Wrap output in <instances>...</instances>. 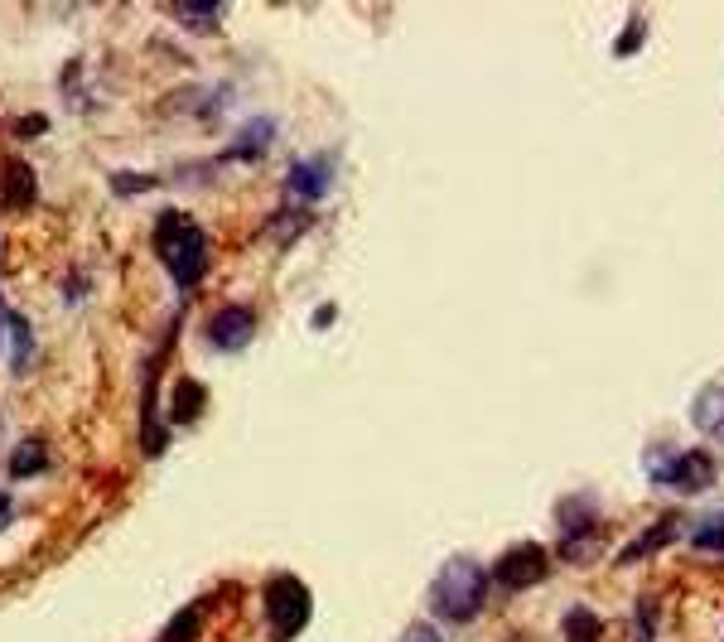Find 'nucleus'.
<instances>
[{"label": "nucleus", "instance_id": "a211bd4d", "mask_svg": "<svg viewBox=\"0 0 724 642\" xmlns=\"http://www.w3.org/2000/svg\"><path fill=\"white\" fill-rule=\"evenodd\" d=\"M150 184H155V179H145V174H116L112 179V189L116 194H126V198L136 194V189H150Z\"/></svg>", "mask_w": 724, "mask_h": 642}, {"label": "nucleus", "instance_id": "423d86ee", "mask_svg": "<svg viewBox=\"0 0 724 642\" xmlns=\"http://www.w3.org/2000/svg\"><path fill=\"white\" fill-rule=\"evenodd\" d=\"M334 155H309L300 165H290L285 174V194L295 198V203H319V198L329 194V184H334Z\"/></svg>", "mask_w": 724, "mask_h": 642}, {"label": "nucleus", "instance_id": "0eeeda50", "mask_svg": "<svg viewBox=\"0 0 724 642\" xmlns=\"http://www.w3.org/2000/svg\"><path fill=\"white\" fill-rule=\"evenodd\" d=\"M203 334H208V343H213L218 353H237V348H247L251 334H256V314H251L247 305H227L208 319Z\"/></svg>", "mask_w": 724, "mask_h": 642}, {"label": "nucleus", "instance_id": "aec40b11", "mask_svg": "<svg viewBox=\"0 0 724 642\" xmlns=\"http://www.w3.org/2000/svg\"><path fill=\"white\" fill-rule=\"evenodd\" d=\"M401 642H445V638H440V633H435L430 623H411V628L401 633Z\"/></svg>", "mask_w": 724, "mask_h": 642}, {"label": "nucleus", "instance_id": "6e6552de", "mask_svg": "<svg viewBox=\"0 0 724 642\" xmlns=\"http://www.w3.org/2000/svg\"><path fill=\"white\" fill-rule=\"evenodd\" d=\"M271 140H276V121L271 116H251L247 126L232 136V145L223 150V160H261L271 150Z\"/></svg>", "mask_w": 724, "mask_h": 642}, {"label": "nucleus", "instance_id": "5701e85b", "mask_svg": "<svg viewBox=\"0 0 724 642\" xmlns=\"http://www.w3.org/2000/svg\"><path fill=\"white\" fill-rule=\"evenodd\" d=\"M5 324H10V305L0 300V348H5Z\"/></svg>", "mask_w": 724, "mask_h": 642}, {"label": "nucleus", "instance_id": "9d476101", "mask_svg": "<svg viewBox=\"0 0 724 642\" xmlns=\"http://www.w3.org/2000/svg\"><path fill=\"white\" fill-rule=\"evenodd\" d=\"M5 353H10V367L15 372H29L34 367V334H29V319L10 309V324H5Z\"/></svg>", "mask_w": 724, "mask_h": 642}, {"label": "nucleus", "instance_id": "f3484780", "mask_svg": "<svg viewBox=\"0 0 724 642\" xmlns=\"http://www.w3.org/2000/svg\"><path fill=\"white\" fill-rule=\"evenodd\" d=\"M194 628H198V609H184V614H179V623H174V628L165 633V642H184L189 633H194Z\"/></svg>", "mask_w": 724, "mask_h": 642}, {"label": "nucleus", "instance_id": "f8f14e48", "mask_svg": "<svg viewBox=\"0 0 724 642\" xmlns=\"http://www.w3.org/2000/svg\"><path fill=\"white\" fill-rule=\"evenodd\" d=\"M676 527H681V522H676V517H662V522H657V527H647L638 536V546H628V551H623V565H628V560H642V556H652V551H657V546H667L671 536H676Z\"/></svg>", "mask_w": 724, "mask_h": 642}, {"label": "nucleus", "instance_id": "1a4fd4ad", "mask_svg": "<svg viewBox=\"0 0 724 642\" xmlns=\"http://www.w3.org/2000/svg\"><path fill=\"white\" fill-rule=\"evenodd\" d=\"M0 203H5V208H29V203H34V169H29L25 160H10V165H5Z\"/></svg>", "mask_w": 724, "mask_h": 642}, {"label": "nucleus", "instance_id": "dca6fc26", "mask_svg": "<svg viewBox=\"0 0 724 642\" xmlns=\"http://www.w3.org/2000/svg\"><path fill=\"white\" fill-rule=\"evenodd\" d=\"M696 546L700 551H724V522L720 517H710L705 527H696Z\"/></svg>", "mask_w": 724, "mask_h": 642}, {"label": "nucleus", "instance_id": "4be33fe9", "mask_svg": "<svg viewBox=\"0 0 724 642\" xmlns=\"http://www.w3.org/2000/svg\"><path fill=\"white\" fill-rule=\"evenodd\" d=\"M10 512H15V507H10V493H0V527L10 522Z\"/></svg>", "mask_w": 724, "mask_h": 642}, {"label": "nucleus", "instance_id": "20e7f679", "mask_svg": "<svg viewBox=\"0 0 724 642\" xmlns=\"http://www.w3.org/2000/svg\"><path fill=\"white\" fill-rule=\"evenodd\" d=\"M314 614V599L295 575H271L266 580V618H271V633L276 642H290Z\"/></svg>", "mask_w": 724, "mask_h": 642}, {"label": "nucleus", "instance_id": "ddd939ff", "mask_svg": "<svg viewBox=\"0 0 724 642\" xmlns=\"http://www.w3.org/2000/svg\"><path fill=\"white\" fill-rule=\"evenodd\" d=\"M44 459H49V449L39 445V435H29V440H20V445H15V454H10V474H15V478H34L39 469H44Z\"/></svg>", "mask_w": 724, "mask_h": 642}, {"label": "nucleus", "instance_id": "4468645a", "mask_svg": "<svg viewBox=\"0 0 724 642\" xmlns=\"http://www.w3.org/2000/svg\"><path fill=\"white\" fill-rule=\"evenodd\" d=\"M203 401H208V391H203V382H179V391H174V425H189V420L203 411Z\"/></svg>", "mask_w": 724, "mask_h": 642}, {"label": "nucleus", "instance_id": "9b49d317", "mask_svg": "<svg viewBox=\"0 0 724 642\" xmlns=\"http://www.w3.org/2000/svg\"><path fill=\"white\" fill-rule=\"evenodd\" d=\"M691 420L700 430H724V387H705L691 401Z\"/></svg>", "mask_w": 724, "mask_h": 642}, {"label": "nucleus", "instance_id": "2eb2a0df", "mask_svg": "<svg viewBox=\"0 0 724 642\" xmlns=\"http://www.w3.org/2000/svg\"><path fill=\"white\" fill-rule=\"evenodd\" d=\"M599 638H604V623L589 609H570L565 614V642H599Z\"/></svg>", "mask_w": 724, "mask_h": 642}, {"label": "nucleus", "instance_id": "f257e3e1", "mask_svg": "<svg viewBox=\"0 0 724 642\" xmlns=\"http://www.w3.org/2000/svg\"><path fill=\"white\" fill-rule=\"evenodd\" d=\"M488 570L474 556H449L430 580V614L449 623H474L488 604Z\"/></svg>", "mask_w": 724, "mask_h": 642}, {"label": "nucleus", "instance_id": "7ed1b4c3", "mask_svg": "<svg viewBox=\"0 0 724 642\" xmlns=\"http://www.w3.org/2000/svg\"><path fill=\"white\" fill-rule=\"evenodd\" d=\"M647 478H652V483H667L676 493H705V488L720 478V469H715V454H710V449H681V454L662 449V454H652Z\"/></svg>", "mask_w": 724, "mask_h": 642}, {"label": "nucleus", "instance_id": "6ab92c4d", "mask_svg": "<svg viewBox=\"0 0 724 642\" xmlns=\"http://www.w3.org/2000/svg\"><path fill=\"white\" fill-rule=\"evenodd\" d=\"M642 44V20H633V25L623 29V44H613V54H633Z\"/></svg>", "mask_w": 724, "mask_h": 642}, {"label": "nucleus", "instance_id": "39448f33", "mask_svg": "<svg viewBox=\"0 0 724 642\" xmlns=\"http://www.w3.org/2000/svg\"><path fill=\"white\" fill-rule=\"evenodd\" d=\"M546 570H551V556H546V546H536V541H522V546H512L507 556L493 565V580L502 589H531L536 580H546Z\"/></svg>", "mask_w": 724, "mask_h": 642}, {"label": "nucleus", "instance_id": "412c9836", "mask_svg": "<svg viewBox=\"0 0 724 642\" xmlns=\"http://www.w3.org/2000/svg\"><path fill=\"white\" fill-rule=\"evenodd\" d=\"M39 131H49V121H44V116H34V121H20V136H39Z\"/></svg>", "mask_w": 724, "mask_h": 642}, {"label": "nucleus", "instance_id": "f03ea898", "mask_svg": "<svg viewBox=\"0 0 724 642\" xmlns=\"http://www.w3.org/2000/svg\"><path fill=\"white\" fill-rule=\"evenodd\" d=\"M155 256L165 261V271L179 280V290H194L203 271H208V232L179 213V208H165L155 218Z\"/></svg>", "mask_w": 724, "mask_h": 642}]
</instances>
